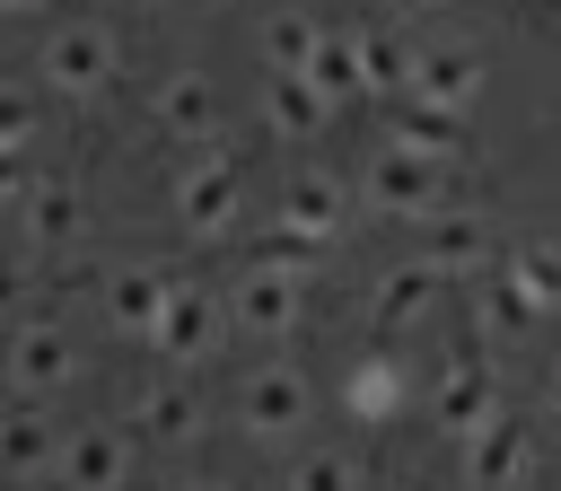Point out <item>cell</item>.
I'll return each instance as SVG.
<instances>
[{"label": "cell", "instance_id": "cell-1", "mask_svg": "<svg viewBox=\"0 0 561 491\" xmlns=\"http://www.w3.org/2000/svg\"><path fill=\"white\" fill-rule=\"evenodd\" d=\"M500 412H508V403H500V377H491L482 342H473V333H456V342H447V359H438V386H430V421H438L456 447H473Z\"/></svg>", "mask_w": 561, "mask_h": 491}, {"label": "cell", "instance_id": "cell-2", "mask_svg": "<svg viewBox=\"0 0 561 491\" xmlns=\"http://www.w3.org/2000/svg\"><path fill=\"white\" fill-rule=\"evenodd\" d=\"M114 61H123V44H114V26H96V18H70V26L44 35V88L70 96V105L105 96V88H114Z\"/></svg>", "mask_w": 561, "mask_h": 491}, {"label": "cell", "instance_id": "cell-3", "mask_svg": "<svg viewBox=\"0 0 561 491\" xmlns=\"http://www.w3.org/2000/svg\"><path fill=\"white\" fill-rule=\"evenodd\" d=\"M359 193H368V210H386V219H438V210H447V167H438V158H412L403 140H386V149L368 158Z\"/></svg>", "mask_w": 561, "mask_h": 491}, {"label": "cell", "instance_id": "cell-4", "mask_svg": "<svg viewBox=\"0 0 561 491\" xmlns=\"http://www.w3.org/2000/svg\"><path fill=\"white\" fill-rule=\"evenodd\" d=\"M0 377H9V395H18V403H44V395H61V386L79 377V342H70V324H53V316H26V324L9 333V351H0Z\"/></svg>", "mask_w": 561, "mask_h": 491}, {"label": "cell", "instance_id": "cell-5", "mask_svg": "<svg viewBox=\"0 0 561 491\" xmlns=\"http://www.w3.org/2000/svg\"><path fill=\"white\" fill-rule=\"evenodd\" d=\"M237 210H245V175H237V158H228V149L184 158V175H175V219H184V237H228Z\"/></svg>", "mask_w": 561, "mask_h": 491}, {"label": "cell", "instance_id": "cell-6", "mask_svg": "<svg viewBox=\"0 0 561 491\" xmlns=\"http://www.w3.org/2000/svg\"><path fill=\"white\" fill-rule=\"evenodd\" d=\"M228 316H237L245 333H289V324L307 316V263L254 254V263L237 272V289H228Z\"/></svg>", "mask_w": 561, "mask_h": 491}, {"label": "cell", "instance_id": "cell-7", "mask_svg": "<svg viewBox=\"0 0 561 491\" xmlns=\"http://www.w3.org/2000/svg\"><path fill=\"white\" fill-rule=\"evenodd\" d=\"M219 333H228V298H210L202 281H175L167 324L149 333V351H158L167 368H193V359H210V351H219Z\"/></svg>", "mask_w": 561, "mask_h": 491}, {"label": "cell", "instance_id": "cell-8", "mask_svg": "<svg viewBox=\"0 0 561 491\" xmlns=\"http://www.w3.org/2000/svg\"><path fill=\"white\" fill-rule=\"evenodd\" d=\"M307 412H316V395H307V377H298V368H254V377L237 386V421H245V438H263V447L298 438V430H307Z\"/></svg>", "mask_w": 561, "mask_h": 491}, {"label": "cell", "instance_id": "cell-9", "mask_svg": "<svg viewBox=\"0 0 561 491\" xmlns=\"http://www.w3.org/2000/svg\"><path fill=\"white\" fill-rule=\"evenodd\" d=\"M482 53L473 44H421V61H412V105H438V114H473V96H482Z\"/></svg>", "mask_w": 561, "mask_h": 491}, {"label": "cell", "instance_id": "cell-10", "mask_svg": "<svg viewBox=\"0 0 561 491\" xmlns=\"http://www.w3.org/2000/svg\"><path fill=\"white\" fill-rule=\"evenodd\" d=\"M149 114H158V132H167L175 149H193V158H202V149H219V88H210L202 70H175V79L158 88V105H149Z\"/></svg>", "mask_w": 561, "mask_h": 491}, {"label": "cell", "instance_id": "cell-11", "mask_svg": "<svg viewBox=\"0 0 561 491\" xmlns=\"http://www.w3.org/2000/svg\"><path fill=\"white\" fill-rule=\"evenodd\" d=\"M167 298H175V281H167L158 263H114V272H105V324L131 333V342H149V333L167 324Z\"/></svg>", "mask_w": 561, "mask_h": 491}, {"label": "cell", "instance_id": "cell-12", "mask_svg": "<svg viewBox=\"0 0 561 491\" xmlns=\"http://www.w3.org/2000/svg\"><path fill=\"white\" fill-rule=\"evenodd\" d=\"M526 473H535V430H526L517 412H500V421L465 447V482H473V491H517Z\"/></svg>", "mask_w": 561, "mask_h": 491}, {"label": "cell", "instance_id": "cell-13", "mask_svg": "<svg viewBox=\"0 0 561 491\" xmlns=\"http://www.w3.org/2000/svg\"><path fill=\"white\" fill-rule=\"evenodd\" d=\"M53 473H61V491H123L131 482V438L123 430H70Z\"/></svg>", "mask_w": 561, "mask_h": 491}, {"label": "cell", "instance_id": "cell-14", "mask_svg": "<svg viewBox=\"0 0 561 491\" xmlns=\"http://www.w3.org/2000/svg\"><path fill=\"white\" fill-rule=\"evenodd\" d=\"M438 281H447V272H430L421 254L386 263V272H377V289H368V324H421V316L438 307Z\"/></svg>", "mask_w": 561, "mask_h": 491}, {"label": "cell", "instance_id": "cell-15", "mask_svg": "<svg viewBox=\"0 0 561 491\" xmlns=\"http://www.w3.org/2000/svg\"><path fill=\"white\" fill-rule=\"evenodd\" d=\"M333 228H342V184H333V175H298V184H280V219H272V237L324 246Z\"/></svg>", "mask_w": 561, "mask_h": 491}, {"label": "cell", "instance_id": "cell-16", "mask_svg": "<svg viewBox=\"0 0 561 491\" xmlns=\"http://www.w3.org/2000/svg\"><path fill=\"white\" fill-rule=\"evenodd\" d=\"M421 263H430V272H482V263H491V219H473V210L421 219Z\"/></svg>", "mask_w": 561, "mask_h": 491}, {"label": "cell", "instance_id": "cell-17", "mask_svg": "<svg viewBox=\"0 0 561 491\" xmlns=\"http://www.w3.org/2000/svg\"><path fill=\"white\" fill-rule=\"evenodd\" d=\"M61 465V430L44 403H9L0 412V473H53Z\"/></svg>", "mask_w": 561, "mask_h": 491}, {"label": "cell", "instance_id": "cell-18", "mask_svg": "<svg viewBox=\"0 0 561 491\" xmlns=\"http://www.w3.org/2000/svg\"><path fill=\"white\" fill-rule=\"evenodd\" d=\"M324 114H333V105H324L316 79H272V88H263V132H272V140H316Z\"/></svg>", "mask_w": 561, "mask_h": 491}, {"label": "cell", "instance_id": "cell-19", "mask_svg": "<svg viewBox=\"0 0 561 491\" xmlns=\"http://www.w3.org/2000/svg\"><path fill=\"white\" fill-rule=\"evenodd\" d=\"M403 395H412V377L394 359H351V377H342V412L351 421H394Z\"/></svg>", "mask_w": 561, "mask_h": 491}, {"label": "cell", "instance_id": "cell-20", "mask_svg": "<svg viewBox=\"0 0 561 491\" xmlns=\"http://www.w3.org/2000/svg\"><path fill=\"white\" fill-rule=\"evenodd\" d=\"M79 228H88L79 193L44 175V184H35V202H26V246H35V254H61V246H79Z\"/></svg>", "mask_w": 561, "mask_h": 491}, {"label": "cell", "instance_id": "cell-21", "mask_svg": "<svg viewBox=\"0 0 561 491\" xmlns=\"http://www.w3.org/2000/svg\"><path fill=\"white\" fill-rule=\"evenodd\" d=\"M316 44H324V26H316L307 9L263 18V61H272V79H307V70H316Z\"/></svg>", "mask_w": 561, "mask_h": 491}, {"label": "cell", "instance_id": "cell-22", "mask_svg": "<svg viewBox=\"0 0 561 491\" xmlns=\"http://www.w3.org/2000/svg\"><path fill=\"white\" fill-rule=\"evenodd\" d=\"M316 88H324V105H368V79H359V35L351 26H324V44H316V70H307Z\"/></svg>", "mask_w": 561, "mask_h": 491}, {"label": "cell", "instance_id": "cell-23", "mask_svg": "<svg viewBox=\"0 0 561 491\" xmlns=\"http://www.w3.org/2000/svg\"><path fill=\"white\" fill-rule=\"evenodd\" d=\"M359 35V79H368V96H412V61L421 53H403V35H386V26H351Z\"/></svg>", "mask_w": 561, "mask_h": 491}, {"label": "cell", "instance_id": "cell-24", "mask_svg": "<svg viewBox=\"0 0 561 491\" xmlns=\"http://www.w3.org/2000/svg\"><path fill=\"white\" fill-rule=\"evenodd\" d=\"M394 140H403L412 158H438V167H456V158H465V114H438V105H403V114H394Z\"/></svg>", "mask_w": 561, "mask_h": 491}, {"label": "cell", "instance_id": "cell-25", "mask_svg": "<svg viewBox=\"0 0 561 491\" xmlns=\"http://www.w3.org/2000/svg\"><path fill=\"white\" fill-rule=\"evenodd\" d=\"M131 421H140V438H149V447H184V438L202 430V403H193L184 386H149Z\"/></svg>", "mask_w": 561, "mask_h": 491}, {"label": "cell", "instance_id": "cell-26", "mask_svg": "<svg viewBox=\"0 0 561 491\" xmlns=\"http://www.w3.org/2000/svg\"><path fill=\"white\" fill-rule=\"evenodd\" d=\"M500 272L535 298V316H561V263H552V246H508V254H500Z\"/></svg>", "mask_w": 561, "mask_h": 491}, {"label": "cell", "instance_id": "cell-27", "mask_svg": "<svg viewBox=\"0 0 561 491\" xmlns=\"http://www.w3.org/2000/svg\"><path fill=\"white\" fill-rule=\"evenodd\" d=\"M289 491H359V465L342 447H316V456L289 465Z\"/></svg>", "mask_w": 561, "mask_h": 491}, {"label": "cell", "instance_id": "cell-28", "mask_svg": "<svg viewBox=\"0 0 561 491\" xmlns=\"http://www.w3.org/2000/svg\"><path fill=\"white\" fill-rule=\"evenodd\" d=\"M482 324H500V333H526V324H535V298H526L508 272H491V281H482Z\"/></svg>", "mask_w": 561, "mask_h": 491}, {"label": "cell", "instance_id": "cell-29", "mask_svg": "<svg viewBox=\"0 0 561 491\" xmlns=\"http://www.w3.org/2000/svg\"><path fill=\"white\" fill-rule=\"evenodd\" d=\"M26 140H35V114H26V96H18V88H0V167H18V158H26Z\"/></svg>", "mask_w": 561, "mask_h": 491}, {"label": "cell", "instance_id": "cell-30", "mask_svg": "<svg viewBox=\"0 0 561 491\" xmlns=\"http://www.w3.org/2000/svg\"><path fill=\"white\" fill-rule=\"evenodd\" d=\"M35 184H44V175H35L26 158H18V167H0V210H18V219H26V202H35Z\"/></svg>", "mask_w": 561, "mask_h": 491}, {"label": "cell", "instance_id": "cell-31", "mask_svg": "<svg viewBox=\"0 0 561 491\" xmlns=\"http://www.w3.org/2000/svg\"><path fill=\"white\" fill-rule=\"evenodd\" d=\"M18 298H26V263H18V254H0V316H9Z\"/></svg>", "mask_w": 561, "mask_h": 491}, {"label": "cell", "instance_id": "cell-32", "mask_svg": "<svg viewBox=\"0 0 561 491\" xmlns=\"http://www.w3.org/2000/svg\"><path fill=\"white\" fill-rule=\"evenodd\" d=\"M543 403H552V412H561V359H552V368H543Z\"/></svg>", "mask_w": 561, "mask_h": 491}, {"label": "cell", "instance_id": "cell-33", "mask_svg": "<svg viewBox=\"0 0 561 491\" xmlns=\"http://www.w3.org/2000/svg\"><path fill=\"white\" fill-rule=\"evenodd\" d=\"M0 9H9V18H18V9H44V0H0Z\"/></svg>", "mask_w": 561, "mask_h": 491}, {"label": "cell", "instance_id": "cell-34", "mask_svg": "<svg viewBox=\"0 0 561 491\" xmlns=\"http://www.w3.org/2000/svg\"><path fill=\"white\" fill-rule=\"evenodd\" d=\"M403 9H447V0H403Z\"/></svg>", "mask_w": 561, "mask_h": 491}, {"label": "cell", "instance_id": "cell-35", "mask_svg": "<svg viewBox=\"0 0 561 491\" xmlns=\"http://www.w3.org/2000/svg\"><path fill=\"white\" fill-rule=\"evenodd\" d=\"M184 491H228V482H184Z\"/></svg>", "mask_w": 561, "mask_h": 491}]
</instances>
